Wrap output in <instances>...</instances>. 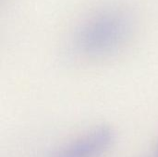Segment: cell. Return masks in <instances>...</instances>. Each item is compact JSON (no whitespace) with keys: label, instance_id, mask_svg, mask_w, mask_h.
<instances>
[{"label":"cell","instance_id":"obj_1","mask_svg":"<svg viewBox=\"0 0 158 157\" xmlns=\"http://www.w3.org/2000/svg\"><path fill=\"white\" fill-rule=\"evenodd\" d=\"M129 20L121 12L106 11L93 18L80 31L77 46L82 54L102 56L115 51L125 40Z\"/></svg>","mask_w":158,"mask_h":157},{"label":"cell","instance_id":"obj_2","mask_svg":"<svg viewBox=\"0 0 158 157\" xmlns=\"http://www.w3.org/2000/svg\"><path fill=\"white\" fill-rule=\"evenodd\" d=\"M112 140L109 129L99 128L58 150L51 157H98L109 147Z\"/></svg>","mask_w":158,"mask_h":157}]
</instances>
